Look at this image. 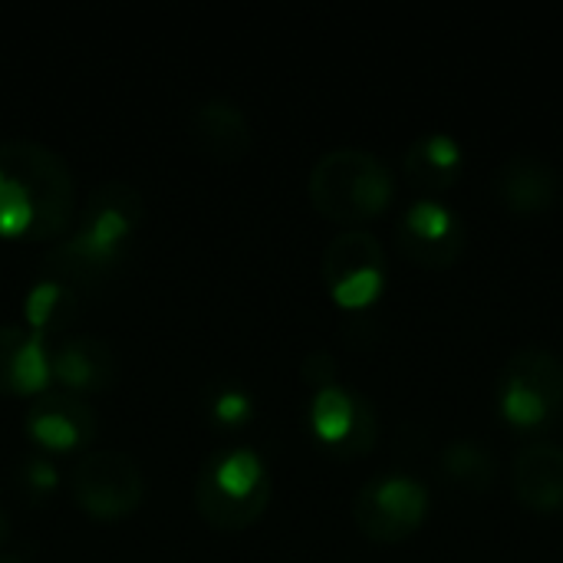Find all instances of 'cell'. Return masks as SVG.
Wrapping results in <instances>:
<instances>
[{"instance_id":"cell-19","label":"cell","mask_w":563,"mask_h":563,"mask_svg":"<svg viewBox=\"0 0 563 563\" xmlns=\"http://www.w3.org/2000/svg\"><path fill=\"white\" fill-rule=\"evenodd\" d=\"M79 307V294H73L69 287H63L59 280L53 277H43L30 297L23 300V310H26V320H30V330L46 336L49 330H63L73 313Z\"/></svg>"},{"instance_id":"cell-4","label":"cell","mask_w":563,"mask_h":563,"mask_svg":"<svg viewBox=\"0 0 563 563\" xmlns=\"http://www.w3.org/2000/svg\"><path fill=\"white\" fill-rule=\"evenodd\" d=\"M271 501V475L254 449H224L205 459L195 478V508L218 531L251 528Z\"/></svg>"},{"instance_id":"cell-11","label":"cell","mask_w":563,"mask_h":563,"mask_svg":"<svg viewBox=\"0 0 563 563\" xmlns=\"http://www.w3.org/2000/svg\"><path fill=\"white\" fill-rule=\"evenodd\" d=\"M26 435L46 452H76L96 439V412L76 393L46 389L26 409Z\"/></svg>"},{"instance_id":"cell-21","label":"cell","mask_w":563,"mask_h":563,"mask_svg":"<svg viewBox=\"0 0 563 563\" xmlns=\"http://www.w3.org/2000/svg\"><path fill=\"white\" fill-rule=\"evenodd\" d=\"M303 379L320 393L327 386H336V360L327 353V350H313L307 360H303Z\"/></svg>"},{"instance_id":"cell-7","label":"cell","mask_w":563,"mask_h":563,"mask_svg":"<svg viewBox=\"0 0 563 563\" xmlns=\"http://www.w3.org/2000/svg\"><path fill=\"white\" fill-rule=\"evenodd\" d=\"M142 495H145V478L129 452L92 449L73 468V498L86 515L99 521H115L132 515L142 505Z\"/></svg>"},{"instance_id":"cell-12","label":"cell","mask_w":563,"mask_h":563,"mask_svg":"<svg viewBox=\"0 0 563 563\" xmlns=\"http://www.w3.org/2000/svg\"><path fill=\"white\" fill-rule=\"evenodd\" d=\"M119 376L115 353L99 336H69L49 343V379L66 393H106Z\"/></svg>"},{"instance_id":"cell-24","label":"cell","mask_w":563,"mask_h":563,"mask_svg":"<svg viewBox=\"0 0 563 563\" xmlns=\"http://www.w3.org/2000/svg\"><path fill=\"white\" fill-rule=\"evenodd\" d=\"M0 563H23L20 558H10V554H0Z\"/></svg>"},{"instance_id":"cell-17","label":"cell","mask_w":563,"mask_h":563,"mask_svg":"<svg viewBox=\"0 0 563 563\" xmlns=\"http://www.w3.org/2000/svg\"><path fill=\"white\" fill-rule=\"evenodd\" d=\"M406 175L419 185V188H452L462 178L465 168V152L462 142L449 132H426L419 139L409 142L406 155H402Z\"/></svg>"},{"instance_id":"cell-18","label":"cell","mask_w":563,"mask_h":563,"mask_svg":"<svg viewBox=\"0 0 563 563\" xmlns=\"http://www.w3.org/2000/svg\"><path fill=\"white\" fill-rule=\"evenodd\" d=\"M439 465H442V475L452 485L468 488V492H485L495 482V475H498L495 452L485 442H478V439H452L442 449Z\"/></svg>"},{"instance_id":"cell-23","label":"cell","mask_w":563,"mask_h":563,"mask_svg":"<svg viewBox=\"0 0 563 563\" xmlns=\"http://www.w3.org/2000/svg\"><path fill=\"white\" fill-rule=\"evenodd\" d=\"M7 538H10V521H7V511L0 508V548L7 544Z\"/></svg>"},{"instance_id":"cell-14","label":"cell","mask_w":563,"mask_h":563,"mask_svg":"<svg viewBox=\"0 0 563 563\" xmlns=\"http://www.w3.org/2000/svg\"><path fill=\"white\" fill-rule=\"evenodd\" d=\"M49 383L46 336L26 327H0V396H40Z\"/></svg>"},{"instance_id":"cell-13","label":"cell","mask_w":563,"mask_h":563,"mask_svg":"<svg viewBox=\"0 0 563 563\" xmlns=\"http://www.w3.org/2000/svg\"><path fill=\"white\" fill-rule=\"evenodd\" d=\"M498 201L511 214H541L554 205L558 198V172L548 158L531 155V152H515L508 155L492 181Z\"/></svg>"},{"instance_id":"cell-2","label":"cell","mask_w":563,"mask_h":563,"mask_svg":"<svg viewBox=\"0 0 563 563\" xmlns=\"http://www.w3.org/2000/svg\"><path fill=\"white\" fill-rule=\"evenodd\" d=\"M145 201L139 188L125 181L99 185L79 214V224L59 238L46 257V277L59 280L73 294L96 290L106 284L129 254L132 234L139 231Z\"/></svg>"},{"instance_id":"cell-16","label":"cell","mask_w":563,"mask_h":563,"mask_svg":"<svg viewBox=\"0 0 563 563\" xmlns=\"http://www.w3.org/2000/svg\"><path fill=\"white\" fill-rule=\"evenodd\" d=\"M191 135L218 162H238L247 155L254 132L244 109L231 99H208L191 115Z\"/></svg>"},{"instance_id":"cell-8","label":"cell","mask_w":563,"mask_h":563,"mask_svg":"<svg viewBox=\"0 0 563 563\" xmlns=\"http://www.w3.org/2000/svg\"><path fill=\"white\" fill-rule=\"evenodd\" d=\"M323 284L340 307L360 310L386 287V251L369 231H343L323 251Z\"/></svg>"},{"instance_id":"cell-15","label":"cell","mask_w":563,"mask_h":563,"mask_svg":"<svg viewBox=\"0 0 563 563\" xmlns=\"http://www.w3.org/2000/svg\"><path fill=\"white\" fill-rule=\"evenodd\" d=\"M511 488L518 501L531 511L551 515L563 508V445L558 442H531L515 455Z\"/></svg>"},{"instance_id":"cell-9","label":"cell","mask_w":563,"mask_h":563,"mask_svg":"<svg viewBox=\"0 0 563 563\" xmlns=\"http://www.w3.org/2000/svg\"><path fill=\"white\" fill-rule=\"evenodd\" d=\"M310 426L323 449L340 459H360L376 445V409L363 393L327 386L310 402Z\"/></svg>"},{"instance_id":"cell-6","label":"cell","mask_w":563,"mask_h":563,"mask_svg":"<svg viewBox=\"0 0 563 563\" xmlns=\"http://www.w3.org/2000/svg\"><path fill=\"white\" fill-rule=\"evenodd\" d=\"M429 515V492L406 472H386L369 478L353 498L356 528L383 544H396L419 531Z\"/></svg>"},{"instance_id":"cell-20","label":"cell","mask_w":563,"mask_h":563,"mask_svg":"<svg viewBox=\"0 0 563 563\" xmlns=\"http://www.w3.org/2000/svg\"><path fill=\"white\" fill-rule=\"evenodd\" d=\"M211 416L221 426H244L254 416V402L241 389H221V393L211 396Z\"/></svg>"},{"instance_id":"cell-3","label":"cell","mask_w":563,"mask_h":563,"mask_svg":"<svg viewBox=\"0 0 563 563\" xmlns=\"http://www.w3.org/2000/svg\"><path fill=\"white\" fill-rule=\"evenodd\" d=\"M313 208L340 224H363L383 214L396 195L393 168L369 148L340 145L317 158L310 168Z\"/></svg>"},{"instance_id":"cell-10","label":"cell","mask_w":563,"mask_h":563,"mask_svg":"<svg viewBox=\"0 0 563 563\" xmlns=\"http://www.w3.org/2000/svg\"><path fill=\"white\" fill-rule=\"evenodd\" d=\"M399 247L426 267H449L465 251V221L439 198H416L399 224Z\"/></svg>"},{"instance_id":"cell-22","label":"cell","mask_w":563,"mask_h":563,"mask_svg":"<svg viewBox=\"0 0 563 563\" xmlns=\"http://www.w3.org/2000/svg\"><path fill=\"white\" fill-rule=\"evenodd\" d=\"M23 482L33 492H49V488H56V468H49V462H43V459H30L23 465Z\"/></svg>"},{"instance_id":"cell-1","label":"cell","mask_w":563,"mask_h":563,"mask_svg":"<svg viewBox=\"0 0 563 563\" xmlns=\"http://www.w3.org/2000/svg\"><path fill=\"white\" fill-rule=\"evenodd\" d=\"M73 218L76 185L63 155L30 139L0 142V238L56 241Z\"/></svg>"},{"instance_id":"cell-5","label":"cell","mask_w":563,"mask_h":563,"mask_svg":"<svg viewBox=\"0 0 563 563\" xmlns=\"http://www.w3.org/2000/svg\"><path fill=\"white\" fill-rule=\"evenodd\" d=\"M498 409L518 429H541L563 409V363L548 346L515 350L498 379Z\"/></svg>"}]
</instances>
